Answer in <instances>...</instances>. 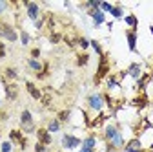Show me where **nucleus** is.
Returning a JSON list of instances; mask_svg holds the SVG:
<instances>
[{
  "label": "nucleus",
  "mask_w": 153,
  "mask_h": 152,
  "mask_svg": "<svg viewBox=\"0 0 153 152\" xmlns=\"http://www.w3.org/2000/svg\"><path fill=\"white\" fill-rule=\"evenodd\" d=\"M60 143H62V148H64V150H75V148H79V147L82 145V139L66 132V134L62 136V141H60Z\"/></svg>",
  "instance_id": "obj_8"
},
{
  "label": "nucleus",
  "mask_w": 153,
  "mask_h": 152,
  "mask_svg": "<svg viewBox=\"0 0 153 152\" xmlns=\"http://www.w3.org/2000/svg\"><path fill=\"white\" fill-rule=\"evenodd\" d=\"M40 103H42V106H44V108H51L53 97H51V92H49V88H48V92H46V93H42V99H40Z\"/></svg>",
  "instance_id": "obj_26"
},
{
  "label": "nucleus",
  "mask_w": 153,
  "mask_h": 152,
  "mask_svg": "<svg viewBox=\"0 0 153 152\" xmlns=\"http://www.w3.org/2000/svg\"><path fill=\"white\" fill-rule=\"evenodd\" d=\"M122 20L126 22V26H128V29H137L139 28V18L133 15V13H129V15H124V18Z\"/></svg>",
  "instance_id": "obj_20"
},
{
  "label": "nucleus",
  "mask_w": 153,
  "mask_h": 152,
  "mask_svg": "<svg viewBox=\"0 0 153 152\" xmlns=\"http://www.w3.org/2000/svg\"><path fill=\"white\" fill-rule=\"evenodd\" d=\"M29 41H31L29 33H27L26 29H20V42H22V46H27V44H29Z\"/></svg>",
  "instance_id": "obj_30"
},
{
  "label": "nucleus",
  "mask_w": 153,
  "mask_h": 152,
  "mask_svg": "<svg viewBox=\"0 0 153 152\" xmlns=\"http://www.w3.org/2000/svg\"><path fill=\"white\" fill-rule=\"evenodd\" d=\"M36 141L38 143H42V145H46V147H49L51 143H53V136L48 132V128H44V126H40V128H36Z\"/></svg>",
  "instance_id": "obj_10"
},
{
  "label": "nucleus",
  "mask_w": 153,
  "mask_h": 152,
  "mask_svg": "<svg viewBox=\"0 0 153 152\" xmlns=\"http://www.w3.org/2000/svg\"><path fill=\"white\" fill-rule=\"evenodd\" d=\"M79 48L82 51H86L89 48V39H86V37H79Z\"/></svg>",
  "instance_id": "obj_31"
},
{
  "label": "nucleus",
  "mask_w": 153,
  "mask_h": 152,
  "mask_svg": "<svg viewBox=\"0 0 153 152\" xmlns=\"http://www.w3.org/2000/svg\"><path fill=\"white\" fill-rule=\"evenodd\" d=\"M9 141L15 145H18V148H20L22 152H26V148H27V145H29V141H27V136H24V132L22 130H16V128H13L11 132H9Z\"/></svg>",
  "instance_id": "obj_6"
},
{
  "label": "nucleus",
  "mask_w": 153,
  "mask_h": 152,
  "mask_svg": "<svg viewBox=\"0 0 153 152\" xmlns=\"http://www.w3.org/2000/svg\"><path fill=\"white\" fill-rule=\"evenodd\" d=\"M131 105L135 106V108H146L148 106V97H146V93L142 92V93H139V96L135 97V99H131Z\"/></svg>",
  "instance_id": "obj_19"
},
{
  "label": "nucleus",
  "mask_w": 153,
  "mask_h": 152,
  "mask_svg": "<svg viewBox=\"0 0 153 152\" xmlns=\"http://www.w3.org/2000/svg\"><path fill=\"white\" fill-rule=\"evenodd\" d=\"M86 103H88V108L89 110H93V112H102V108H104V96H102L100 92H93V93H89V96H88Z\"/></svg>",
  "instance_id": "obj_5"
},
{
  "label": "nucleus",
  "mask_w": 153,
  "mask_h": 152,
  "mask_svg": "<svg viewBox=\"0 0 153 152\" xmlns=\"http://www.w3.org/2000/svg\"><path fill=\"white\" fill-rule=\"evenodd\" d=\"M27 68L29 70H33L35 73H38V71H42V68H44V62L42 61H38V59H27Z\"/></svg>",
  "instance_id": "obj_22"
},
{
  "label": "nucleus",
  "mask_w": 153,
  "mask_h": 152,
  "mask_svg": "<svg viewBox=\"0 0 153 152\" xmlns=\"http://www.w3.org/2000/svg\"><path fill=\"white\" fill-rule=\"evenodd\" d=\"M140 148H144L140 138H133V139H129V141L124 145L122 152H137V150H140Z\"/></svg>",
  "instance_id": "obj_15"
},
{
  "label": "nucleus",
  "mask_w": 153,
  "mask_h": 152,
  "mask_svg": "<svg viewBox=\"0 0 153 152\" xmlns=\"http://www.w3.org/2000/svg\"><path fill=\"white\" fill-rule=\"evenodd\" d=\"M69 117H71V110H69V108L60 110L59 114H56V119L60 121V125H62V123H68V121H69Z\"/></svg>",
  "instance_id": "obj_25"
},
{
  "label": "nucleus",
  "mask_w": 153,
  "mask_h": 152,
  "mask_svg": "<svg viewBox=\"0 0 153 152\" xmlns=\"http://www.w3.org/2000/svg\"><path fill=\"white\" fill-rule=\"evenodd\" d=\"M126 73L129 75L131 79H135V81H139V79H140V75H142V64H140V62H131V64L128 66Z\"/></svg>",
  "instance_id": "obj_13"
},
{
  "label": "nucleus",
  "mask_w": 153,
  "mask_h": 152,
  "mask_svg": "<svg viewBox=\"0 0 153 152\" xmlns=\"http://www.w3.org/2000/svg\"><path fill=\"white\" fill-rule=\"evenodd\" d=\"M104 152H122V150H119V148H115L113 145H109V143H106V150Z\"/></svg>",
  "instance_id": "obj_38"
},
{
  "label": "nucleus",
  "mask_w": 153,
  "mask_h": 152,
  "mask_svg": "<svg viewBox=\"0 0 153 152\" xmlns=\"http://www.w3.org/2000/svg\"><path fill=\"white\" fill-rule=\"evenodd\" d=\"M149 31H151V35H153V24H151V26H149Z\"/></svg>",
  "instance_id": "obj_41"
},
{
  "label": "nucleus",
  "mask_w": 153,
  "mask_h": 152,
  "mask_svg": "<svg viewBox=\"0 0 153 152\" xmlns=\"http://www.w3.org/2000/svg\"><path fill=\"white\" fill-rule=\"evenodd\" d=\"M111 71V62H109V55L104 51L100 57H99V66H97V73H95V77H93V84L95 86H99L108 75Z\"/></svg>",
  "instance_id": "obj_2"
},
{
  "label": "nucleus",
  "mask_w": 153,
  "mask_h": 152,
  "mask_svg": "<svg viewBox=\"0 0 153 152\" xmlns=\"http://www.w3.org/2000/svg\"><path fill=\"white\" fill-rule=\"evenodd\" d=\"M89 46H91V48L95 50V53H97L99 57H100V55L104 53V50H102V44H100L99 41H95V39H93V41H89Z\"/></svg>",
  "instance_id": "obj_28"
},
{
  "label": "nucleus",
  "mask_w": 153,
  "mask_h": 152,
  "mask_svg": "<svg viewBox=\"0 0 153 152\" xmlns=\"http://www.w3.org/2000/svg\"><path fill=\"white\" fill-rule=\"evenodd\" d=\"M109 119V116L108 114H104V112H99V116L95 117L93 121H89V126L88 128H99V126H102L104 125V121H108Z\"/></svg>",
  "instance_id": "obj_16"
},
{
  "label": "nucleus",
  "mask_w": 153,
  "mask_h": 152,
  "mask_svg": "<svg viewBox=\"0 0 153 152\" xmlns=\"http://www.w3.org/2000/svg\"><path fill=\"white\" fill-rule=\"evenodd\" d=\"M126 41H128V48L131 53H139V50H137V29H126Z\"/></svg>",
  "instance_id": "obj_11"
},
{
  "label": "nucleus",
  "mask_w": 153,
  "mask_h": 152,
  "mask_svg": "<svg viewBox=\"0 0 153 152\" xmlns=\"http://www.w3.org/2000/svg\"><path fill=\"white\" fill-rule=\"evenodd\" d=\"M0 81H2V84H4V92H6V99L7 101H16L18 99V84L16 83H9V81H6L4 77H0Z\"/></svg>",
  "instance_id": "obj_7"
},
{
  "label": "nucleus",
  "mask_w": 153,
  "mask_h": 152,
  "mask_svg": "<svg viewBox=\"0 0 153 152\" xmlns=\"http://www.w3.org/2000/svg\"><path fill=\"white\" fill-rule=\"evenodd\" d=\"M0 136H2V130H0Z\"/></svg>",
  "instance_id": "obj_44"
},
{
  "label": "nucleus",
  "mask_w": 153,
  "mask_h": 152,
  "mask_svg": "<svg viewBox=\"0 0 153 152\" xmlns=\"http://www.w3.org/2000/svg\"><path fill=\"white\" fill-rule=\"evenodd\" d=\"M149 150H153V143H151V145H149Z\"/></svg>",
  "instance_id": "obj_42"
},
{
  "label": "nucleus",
  "mask_w": 153,
  "mask_h": 152,
  "mask_svg": "<svg viewBox=\"0 0 153 152\" xmlns=\"http://www.w3.org/2000/svg\"><path fill=\"white\" fill-rule=\"evenodd\" d=\"M89 64V53L88 51H80L79 55H76V66L79 68H84Z\"/></svg>",
  "instance_id": "obj_24"
},
{
  "label": "nucleus",
  "mask_w": 153,
  "mask_h": 152,
  "mask_svg": "<svg viewBox=\"0 0 153 152\" xmlns=\"http://www.w3.org/2000/svg\"><path fill=\"white\" fill-rule=\"evenodd\" d=\"M102 138H104V141H106V143L113 145L115 148H119V150H122V148H124V145H126L120 128H119L117 125H113V123L106 125V128H104V136H102Z\"/></svg>",
  "instance_id": "obj_1"
},
{
  "label": "nucleus",
  "mask_w": 153,
  "mask_h": 152,
  "mask_svg": "<svg viewBox=\"0 0 153 152\" xmlns=\"http://www.w3.org/2000/svg\"><path fill=\"white\" fill-rule=\"evenodd\" d=\"M60 41H62V35L60 33H56V31H51L49 33V42L51 44H59Z\"/></svg>",
  "instance_id": "obj_29"
},
{
  "label": "nucleus",
  "mask_w": 153,
  "mask_h": 152,
  "mask_svg": "<svg viewBox=\"0 0 153 152\" xmlns=\"http://www.w3.org/2000/svg\"><path fill=\"white\" fill-rule=\"evenodd\" d=\"M0 39L9 41V42H16L18 41V33H16L15 26L9 24L7 20H2V18H0Z\"/></svg>",
  "instance_id": "obj_4"
},
{
  "label": "nucleus",
  "mask_w": 153,
  "mask_h": 152,
  "mask_svg": "<svg viewBox=\"0 0 153 152\" xmlns=\"http://www.w3.org/2000/svg\"><path fill=\"white\" fill-rule=\"evenodd\" d=\"M36 75V79L38 81H44V79H48L49 77V62H44V68H42V71H38V73H35Z\"/></svg>",
  "instance_id": "obj_27"
},
{
  "label": "nucleus",
  "mask_w": 153,
  "mask_h": 152,
  "mask_svg": "<svg viewBox=\"0 0 153 152\" xmlns=\"http://www.w3.org/2000/svg\"><path fill=\"white\" fill-rule=\"evenodd\" d=\"M6 55H7V50H6V44L0 41V61L6 59Z\"/></svg>",
  "instance_id": "obj_35"
},
{
  "label": "nucleus",
  "mask_w": 153,
  "mask_h": 152,
  "mask_svg": "<svg viewBox=\"0 0 153 152\" xmlns=\"http://www.w3.org/2000/svg\"><path fill=\"white\" fill-rule=\"evenodd\" d=\"M7 8H9V4H7V2H4V0H0V15H2Z\"/></svg>",
  "instance_id": "obj_39"
},
{
  "label": "nucleus",
  "mask_w": 153,
  "mask_h": 152,
  "mask_svg": "<svg viewBox=\"0 0 153 152\" xmlns=\"http://www.w3.org/2000/svg\"><path fill=\"white\" fill-rule=\"evenodd\" d=\"M35 152H48V147L36 141V143H35Z\"/></svg>",
  "instance_id": "obj_36"
},
{
  "label": "nucleus",
  "mask_w": 153,
  "mask_h": 152,
  "mask_svg": "<svg viewBox=\"0 0 153 152\" xmlns=\"http://www.w3.org/2000/svg\"><path fill=\"white\" fill-rule=\"evenodd\" d=\"M79 152H97V148H80Z\"/></svg>",
  "instance_id": "obj_40"
},
{
  "label": "nucleus",
  "mask_w": 153,
  "mask_h": 152,
  "mask_svg": "<svg viewBox=\"0 0 153 152\" xmlns=\"http://www.w3.org/2000/svg\"><path fill=\"white\" fill-rule=\"evenodd\" d=\"M26 90H27V93H29V96L35 99V101H40L42 99V90L40 88H38L35 83H31V81H26Z\"/></svg>",
  "instance_id": "obj_14"
},
{
  "label": "nucleus",
  "mask_w": 153,
  "mask_h": 152,
  "mask_svg": "<svg viewBox=\"0 0 153 152\" xmlns=\"http://www.w3.org/2000/svg\"><path fill=\"white\" fill-rule=\"evenodd\" d=\"M22 6L26 8V15H27L29 20L36 22L38 18H40V6H38L36 2H24Z\"/></svg>",
  "instance_id": "obj_9"
},
{
  "label": "nucleus",
  "mask_w": 153,
  "mask_h": 152,
  "mask_svg": "<svg viewBox=\"0 0 153 152\" xmlns=\"http://www.w3.org/2000/svg\"><path fill=\"white\" fill-rule=\"evenodd\" d=\"M0 152H13V143L9 139L2 141V145H0Z\"/></svg>",
  "instance_id": "obj_32"
},
{
  "label": "nucleus",
  "mask_w": 153,
  "mask_h": 152,
  "mask_svg": "<svg viewBox=\"0 0 153 152\" xmlns=\"http://www.w3.org/2000/svg\"><path fill=\"white\" fill-rule=\"evenodd\" d=\"M48 132L49 134H55V132H60V128H62V125H60V121L56 119V117H53V119H49L48 121Z\"/></svg>",
  "instance_id": "obj_23"
},
{
  "label": "nucleus",
  "mask_w": 153,
  "mask_h": 152,
  "mask_svg": "<svg viewBox=\"0 0 153 152\" xmlns=\"http://www.w3.org/2000/svg\"><path fill=\"white\" fill-rule=\"evenodd\" d=\"M109 15L115 18V20H120V18H124V15H126V13H124V6H122L120 2H119V4H115L113 9L109 11Z\"/></svg>",
  "instance_id": "obj_21"
},
{
  "label": "nucleus",
  "mask_w": 153,
  "mask_h": 152,
  "mask_svg": "<svg viewBox=\"0 0 153 152\" xmlns=\"http://www.w3.org/2000/svg\"><path fill=\"white\" fill-rule=\"evenodd\" d=\"M88 15L93 18V26H95V28H100V26L106 22V13H102L100 9H93V11H88Z\"/></svg>",
  "instance_id": "obj_12"
},
{
  "label": "nucleus",
  "mask_w": 153,
  "mask_h": 152,
  "mask_svg": "<svg viewBox=\"0 0 153 152\" xmlns=\"http://www.w3.org/2000/svg\"><path fill=\"white\" fill-rule=\"evenodd\" d=\"M18 152H22V150H18Z\"/></svg>",
  "instance_id": "obj_45"
},
{
  "label": "nucleus",
  "mask_w": 153,
  "mask_h": 152,
  "mask_svg": "<svg viewBox=\"0 0 153 152\" xmlns=\"http://www.w3.org/2000/svg\"><path fill=\"white\" fill-rule=\"evenodd\" d=\"M0 108H2V101H0Z\"/></svg>",
  "instance_id": "obj_43"
},
{
  "label": "nucleus",
  "mask_w": 153,
  "mask_h": 152,
  "mask_svg": "<svg viewBox=\"0 0 153 152\" xmlns=\"http://www.w3.org/2000/svg\"><path fill=\"white\" fill-rule=\"evenodd\" d=\"M82 148H97V134H88L84 139H82Z\"/></svg>",
  "instance_id": "obj_18"
},
{
  "label": "nucleus",
  "mask_w": 153,
  "mask_h": 152,
  "mask_svg": "<svg viewBox=\"0 0 153 152\" xmlns=\"http://www.w3.org/2000/svg\"><path fill=\"white\" fill-rule=\"evenodd\" d=\"M40 57V48H33L31 50V59H38Z\"/></svg>",
  "instance_id": "obj_37"
},
{
  "label": "nucleus",
  "mask_w": 153,
  "mask_h": 152,
  "mask_svg": "<svg viewBox=\"0 0 153 152\" xmlns=\"http://www.w3.org/2000/svg\"><path fill=\"white\" fill-rule=\"evenodd\" d=\"M46 18H48V15H40V18L35 22V28H36V29H42V28H44V22H46Z\"/></svg>",
  "instance_id": "obj_33"
},
{
  "label": "nucleus",
  "mask_w": 153,
  "mask_h": 152,
  "mask_svg": "<svg viewBox=\"0 0 153 152\" xmlns=\"http://www.w3.org/2000/svg\"><path fill=\"white\" fill-rule=\"evenodd\" d=\"M151 128H153V126H151Z\"/></svg>",
  "instance_id": "obj_46"
},
{
  "label": "nucleus",
  "mask_w": 153,
  "mask_h": 152,
  "mask_svg": "<svg viewBox=\"0 0 153 152\" xmlns=\"http://www.w3.org/2000/svg\"><path fill=\"white\" fill-rule=\"evenodd\" d=\"M20 128H22L24 134H35L36 132V125H35V119H33V114L27 108H24L20 112Z\"/></svg>",
  "instance_id": "obj_3"
},
{
  "label": "nucleus",
  "mask_w": 153,
  "mask_h": 152,
  "mask_svg": "<svg viewBox=\"0 0 153 152\" xmlns=\"http://www.w3.org/2000/svg\"><path fill=\"white\" fill-rule=\"evenodd\" d=\"M113 9V4H109V2H100V11L102 13H109Z\"/></svg>",
  "instance_id": "obj_34"
},
{
  "label": "nucleus",
  "mask_w": 153,
  "mask_h": 152,
  "mask_svg": "<svg viewBox=\"0 0 153 152\" xmlns=\"http://www.w3.org/2000/svg\"><path fill=\"white\" fill-rule=\"evenodd\" d=\"M2 77H4L6 81H9V83H15V81L18 79V71H16V68H13V66H6Z\"/></svg>",
  "instance_id": "obj_17"
}]
</instances>
